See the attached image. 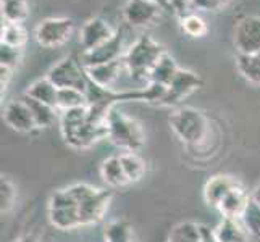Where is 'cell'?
Returning <instances> with one entry per match:
<instances>
[{
    "label": "cell",
    "mask_w": 260,
    "mask_h": 242,
    "mask_svg": "<svg viewBox=\"0 0 260 242\" xmlns=\"http://www.w3.org/2000/svg\"><path fill=\"white\" fill-rule=\"evenodd\" d=\"M60 132L70 147L89 149L95 142L107 139V124L94 121L87 107H79L61 112Z\"/></svg>",
    "instance_id": "6da1fadb"
},
{
    "label": "cell",
    "mask_w": 260,
    "mask_h": 242,
    "mask_svg": "<svg viewBox=\"0 0 260 242\" xmlns=\"http://www.w3.org/2000/svg\"><path fill=\"white\" fill-rule=\"evenodd\" d=\"M165 53L162 44L154 41L150 36H141L133 46L124 52V68L134 81H147L152 68Z\"/></svg>",
    "instance_id": "7a4b0ae2"
},
{
    "label": "cell",
    "mask_w": 260,
    "mask_h": 242,
    "mask_svg": "<svg viewBox=\"0 0 260 242\" xmlns=\"http://www.w3.org/2000/svg\"><path fill=\"white\" fill-rule=\"evenodd\" d=\"M107 139L126 152H136L144 146L146 134L139 121L113 107L107 116Z\"/></svg>",
    "instance_id": "3957f363"
},
{
    "label": "cell",
    "mask_w": 260,
    "mask_h": 242,
    "mask_svg": "<svg viewBox=\"0 0 260 242\" xmlns=\"http://www.w3.org/2000/svg\"><path fill=\"white\" fill-rule=\"evenodd\" d=\"M67 189L75 197L79 205V217H81V226L95 225L101 221L107 209H109L112 200V192L97 189V187L86 184V183H76L71 184Z\"/></svg>",
    "instance_id": "277c9868"
},
{
    "label": "cell",
    "mask_w": 260,
    "mask_h": 242,
    "mask_svg": "<svg viewBox=\"0 0 260 242\" xmlns=\"http://www.w3.org/2000/svg\"><path fill=\"white\" fill-rule=\"evenodd\" d=\"M170 126L178 139L187 146H197L204 142L209 131L205 115L192 107H183V109L175 110L170 116Z\"/></svg>",
    "instance_id": "5b68a950"
},
{
    "label": "cell",
    "mask_w": 260,
    "mask_h": 242,
    "mask_svg": "<svg viewBox=\"0 0 260 242\" xmlns=\"http://www.w3.org/2000/svg\"><path fill=\"white\" fill-rule=\"evenodd\" d=\"M49 220L52 226L61 231H70L81 226L79 205L68 189H60L50 195Z\"/></svg>",
    "instance_id": "8992f818"
},
{
    "label": "cell",
    "mask_w": 260,
    "mask_h": 242,
    "mask_svg": "<svg viewBox=\"0 0 260 242\" xmlns=\"http://www.w3.org/2000/svg\"><path fill=\"white\" fill-rule=\"evenodd\" d=\"M47 78L58 89H78L81 92H87L91 81L87 78L86 68L81 65L79 58L65 57L55 66H52Z\"/></svg>",
    "instance_id": "52a82bcc"
},
{
    "label": "cell",
    "mask_w": 260,
    "mask_h": 242,
    "mask_svg": "<svg viewBox=\"0 0 260 242\" xmlns=\"http://www.w3.org/2000/svg\"><path fill=\"white\" fill-rule=\"evenodd\" d=\"M75 32V21L71 18H47L42 20L34 31V38L42 47H58L71 39Z\"/></svg>",
    "instance_id": "ba28073f"
},
{
    "label": "cell",
    "mask_w": 260,
    "mask_h": 242,
    "mask_svg": "<svg viewBox=\"0 0 260 242\" xmlns=\"http://www.w3.org/2000/svg\"><path fill=\"white\" fill-rule=\"evenodd\" d=\"M123 42H124V31L120 28L116 29L115 36L107 42H104L102 46H99L92 50L81 52L79 61L84 68H92L97 65L110 63V61L123 58Z\"/></svg>",
    "instance_id": "9c48e42d"
},
{
    "label": "cell",
    "mask_w": 260,
    "mask_h": 242,
    "mask_svg": "<svg viewBox=\"0 0 260 242\" xmlns=\"http://www.w3.org/2000/svg\"><path fill=\"white\" fill-rule=\"evenodd\" d=\"M235 47L243 55L260 52V16L249 15L238 21L235 28Z\"/></svg>",
    "instance_id": "30bf717a"
},
{
    "label": "cell",
    "mask_w": 260,
    "mask_h": 242,
    "mask_svg": "<svg viewBox=\"0 0 260 242\" xmlns=\"http://www.w3.org/2000/svg\"><path fill=\"white\" fill-rule=\"evenodd\" d=\"M164 8L152 0H126L123 7V18L133 28H146L154 24Z\"/></svg>",
    "instance_id": "8fae6325"
},
{
    "label": "cell",
    "mask_w": 260,
    "mask_h": 242,
    "mask_svg": "<svg viewBox=\"0 0 260 242\" xmlns=\"http://www.w3.org/2000/svg\"><path fill=\"white\" fill-rule=\"evenodd\" d=\"M202 84H204V81L201 79L199 75H196L191 70L179 68V71L172 81V84L168 86V91H167L164 102L160 105H164V107L178 105L181 100H184L187 95H191L194 91L202 87Z\"/></svg>",
    "instance_id": "7c38bea8"
},
{
    "label": "cell",
    "mask_w": 260,
    "mask_h": 242,
    "mask_svg": "<svg viewBox=\"0 0 260 242\" xmlns=\"http://www.w3.org/2000/svg\"><path fill=\"white\" fill-rule=\"evenodd\" d=\"M116 31L110 26V23L104 20L101 16H95L87 20L81 31H79V44H81L83 52L92 50L99 46H102L104 42L112 39Z\"/></svg>",
    "instance_id": "4fadbf2b"
},
{
    "label": "cell",
    "mask_w": 260,
    "mask_h": 242,
    "mask_svg": "<svg viewBox=\"0 0 260 242\" xmlns=\"http://www.w3.org/2000/svg\"><path fill=\"white\" fill-rule=\"evenodd\" d=\"M4 121L10 126L12 129L18 132H31L38 128V124L34 121V116L29 110L28 103L23 98L18 100H12L5 105L4 110Z\"/></svg>",
    "instance_id": "5bb4252c"
},
{
    "label": "cell",
    "mask_w": 260,
    "mask_h": 242,
    "mask_svg": "<svg viewBox=\"0 0 260 242\" xmlns=\"http://www.w3.org/2000/svg\"><path fill=\"white\" fill-rule=\"evenodd\" d=\"M124 68V61L123 58L110 61V63H104V65H97L92 68H86L87 78L92 84L102 87V89H109V91H113V86L116 81L120 79L121 73Z\"/></svg>",
    "instance_id": "9a60e30c"
},
{
    "label": "cell",
    "mask_w": 260,
    "mask_h": 242,
    "mask_svg": "<svg viewBox=\"0 0 260 242\" xmlns=\"http://www.w3.org/2000/svg\"><path fill=\"white\" fill-rule=\"evenodd\" d=\"M238 186H239L238 181H235L231 176L217 175V176L210 178L207 181V184H205L204 199L209 205H212V207H218L220 202Z\"/></svg>",
    "instance_id": "2e32d148"
},
{
    "label": "cell",
    "mask_w": 260,
    "mask_h": 242,
    "mask_svg": "<svg viewBox=\"0 0 260 242\" xmlns=\"http://www.w3.org/2000/svg\"><path fill=\"white\" fill-rule=\"evenodd\" d=\"M250 197L241 186L235 187L225 199H223L218 205V212L223 215V218H238L241 220L243 213L247 207Z\"/></svg>",
    "instance_id": "e0dca14e"
},
{
    "label": "cell",
    "mask_w": 260,
    "mask_h": 242,
    "mask_svg": "<svg viewBox=\"0 0 260 242\" xmlns=\"http://www.w3.org/2000/svg\"><path fill=\"white\" fill-rule=\"evenodd\" d=\"M218 242H247L249 231L238 218H223L213 229Z\"/></svg>",
    "instance_id": "ac0fdd59"
},
{
    "label": "cell",
    "mask_w": 260,
    "mask_h": 242,
    "mask_svg": "<svg viewBox=\"0 0 260 242\" xmlns=\"http://www.w3.org/2000/svg\"><path fill=\"white\" fill-rule=\"evenodd\" d=\"M24 95H28L34 100H39L42 103H47L50 107H55L58 102V87L52 83L49 78H41L28 87Z\"/></svg>",
    "instance_id": "d6986e66"
},
{
    "label": "cell",
    "mask_w": 260,
    "mask_h": 242,
    "mask_svg": "<svg viewBox=\"0 0 260 242\" xmlns=\"http://www.w3.org/2000/svg\"><path fill=\"white\" fill-rule=\"evenodd\" d=\"M178 71H179V66L176 65L175 58L165 52L155 63V66L152 68L150 75H149V83H157V84H162V86L168 87L172 84V81L176 76Z\"/></svg>",
    "instance_id": "ffe728a7"
},
{
    "label": "cell",
    "mask_w": 260,
    "mask_h": 242,
    "mask_svg": "<svg viewBox=\"0 0 260 242\" xmlns=\"http://www.w3.org/2000/svg\"><path fill=\"white\" fill-rule=\"evenodd\" d=\"M101 176L112 187H121L129 183L126 173L123 169L120 157H109L107 160H104L101 165Z\"/></svg>",
    "instance_id": "44dd1931"
},
{
    "label": "cell",
    "mask_w": 260,
    "mask_h": 242,
    "mask_svg": "<svg viewBox=\"0 0 260 242\" xmlns=\"http://www.w3.org/2000/svg\"><path fill=\"white\" fill-rule=\"evenodd\" d=\"M0 10L5 23L23 24L29 16V4L28 0H0Z\"/></svg>",
    "instance_id": "7402d4cb"
},
{
    "label": "cell",
    "mask_w": 260,
    "mask_h": 242,
    "mask_svg": "<svg viewBox=\"0 0 260 242\" xmlns=\"http://www.w3.org/2000/svg\"><path fill=\"white\" fill-rule=\"evenodd\" d=\"M236 68L239 71V75L246 81L260 86V52L249 53V55L238 53Z\"/></svg>",
    "instance_id": "603a6c76"
},
{
    "label": "cell",
    "mask_w": 260,
    "mask_h": 242,
    "mask_svg": "<svg viewBox=\"0 0 260 242\" xmlns=\"http://www.w3.org/2000/svg\"><path fill=\"white\" fill-rule=\"evenodd\" d=\"M23 100L28 103L29 110L34 116V121L38 124V128H49L52 126V123L57 118V110L55 107H50L47 103H42L39 100H34V98L23 95Z\"/></svg>",
    "instance_id": "cb8c5ba5"
},
{
    "label": "cell",
    "mask_w": 260,
    "mask_h": 242,
    "mask_svg": "<svg viewBox=\"0 0 260 242\" xmlns=\"http://www.w3.org/2000/svg\"><path fill=\"white\" fill-rule=\"evenodd\" d=\"M202 231L201 225L192 221H183L170 231L167 242H201Z\"/></svg>",
    "instance_id": "d4e9b609"
},
{
    "label": "cell",
    "mask_w": 260,
    "mask_h": 242,
    "mask_svg": "<svg viewBox=\"0 0 260 242\" xmlns=\"http://www.w3.org/2000/svg\"><path fill=\"white\" fill-rule=\"evenodd\" d=\"M120 160H121L123 169H124V173H126L129 183H138L139 179L144 176L146 165L138 154H134V152H124V154L120 155Z\"/></svg>",
    "instance_id": "484cf974"
},
{
    "label": "cell",
    "mask_w": 260,
    "mask_h": 242,
    "mask_svg": "<svg viewBox=\"0 0 260 242\" xmlns=\"http://www.w3.org/2000/svg\"><path fill=\"white\" fill-rule=\"evenodd\" d=\"M2 38H0V44H5V46L16 47V49H23V46L28 41V34H26L23 24H16V23H4L2 24Z\"/></svg>",
    "instance_id": "4316f807"
},
{
    "label": "cell",
    "mask_w": 260,
    "mask_h": 242,
    "mask_svg": "<svg viewBox=\"0 0 260 242\" xmlns=\"http://www.w3.org/2000/svg\"><path fill=\"white\" fill-rule=\"evenodd\" d=\"M104 237L105 242H133V231L124 220H113L105 225Z\"/></svg>",
    "instance_id": "83f0119b"
},
{
    "label": "cell",
    "mask_w": 260,
    "mask_h": 242,
    "mask_svg": "<svg viewBox=\"0 0 260 242\" xmlns=\"http://www.w3.org/2000/svg\"><path fill=\"white\" fill-rule=\"evenodd\" d=\"M79 107H87V95L78 89H58V110H71L79 109Z\"/></svg>",
    "instance_id": "f1b7e54d"
},
{
    "label": "cell",
    "mask_w": 260,
    "mask_h": 242,
    "mask_svg": "<svg viewBox=\"0 0 260 242\" xmlns=\"http://www.w3.org/2000/svg\"><path fill=\"white\" fill-rule=\"evenodd\" d=\"M241 221L244 223L246 229L250 234L260 237V202L254 195L249 199V203L243 213V217H241Z\"/></svg>",
    "instance_id": "f546056e"
},
{
    "label": "cell",
    "mask_w": 260,
    "mask_h": 242,
    "mask_svg": "<svg viewBox=\"0 0 260 242\" xmlns=\"http://www.w3.org/2000/svg\"><path fill=\"white\" fill-rule=\"evenodd\" d=\"M179 23H181L183 32L186 36H189V38H204L209 29L207 23H205L197 13H187L181 16L179 18Z\"/></svg>",
    "instance_id": "4dcf8cb0"
},
{
    "label": "cell",
    "mask_w": 260,
    "mask_h": 242,
    "mask_svg": "<svg viewBox=\"0 0 260 242\" xmlns=\"http://www.w3.org/2000/svg\"><path fill=\"white\" fill-rule=\"evenodd\" d=\"M231 0H189L187 13L194 12H218L225 8Z\"/></svg>",
    "instance_id": "1f68e13d"
},
{
    "label": "cell",
    "mask_w": 260,
    "mask_h": 242,
    "mask_svg": "<svg viewBox=\"0 0 260 242\" xmlns=\"http://www.w3.org/2000/svg\"><path fill=\"white\" fill-rule=\"evenodd\" d=\"M15 197H16V191L13 183L7 176H2V181H0V205H2V213H7L12 209Z\"/></svg>",
    "instance_id": "d6a6232c"
},
{
    "label": "cell",
    "mask_w": 260,
    "mask_h": 242,
    "mask_svg": "<svg viewBox=\"0 0 260 242\" xmlns=\"http://www.w3.org/2000/svg\"><path fill=\"white\" fill-rule=\"evenodd\" d=\"M20 60H21V49L0 44V65L15 70Z\"/></svg>",
    "instance_id": "836d02e7"
},
{
    "label": "cell",
    "mask_w": 260,
    "mask_h": 242,
    "mask_svg": "<svg viewBox=\"0 0 260 242\" xmlns=\"http://www.w3.org/2000/svg\"><path fill=\"white\" fill-rule=\"evenodd\" d=\"M170 4H172L173 13L178 15L179 18L187 15V4H189V0H170Z\"/></svg>",
    "instance_id": "e575fe53"
},
{
    "label": "cell",
    "mask_w": 260,
    "mask_h": 242,
    "mask_svg": "<svg viewBox=\"0 0 260 242\" xmlns=\"http://www.w3.org/2000/svg\"><path fill=\"white\" fill-rule=\"evenodd\" d=\"M12 73H13V70H12V68H7V66H2V65H0V86H2V92L7 89L8 83H10Z\"/></svg>",
    "instance_id": "d590c367"
},
{
    "label": "cell",
    "mask_w": 260,
    "mask_h": 242,
    "mask_svg": "<svg viewBox=\"0 0 260 242\" xmlns=\"http://www.w3.org/2000/svg\"><path fill=\"white\" fill-rule=\"evenodd\" d=\"M201 231H202V240L201 242H218V239L215 237L213 229H210L209 226L201 225Z\"/></svg>",
    "instance_id": "8d00e7d4"
},
{
    "label": "cell",
    "mask_w": 260,
    "mask_h": 242,
    "mask_svg": "<svg viewBox=\"0 0 260 242\" xmlns=\"http://www.w3.org/2000/svg\"><path fill=\"white\" fill-rule=\"evenodd\" d=\"M152 2L158 4L160 7L164 8L165 12H170V13H173V8H172V4H170V0H152Z\"/></svg>",
    "instance_id": "74e56055"
},
{
    "label": "cell",
    "mask_w": 260,
    "mask_h": 242,
    "mask_svg": "<svg viewBox=\"0 0 260 242\" xmlns=\"http://www.w3.org/2000/svg\"><path fill=\"white\" fill-rule=\"evenodd\" d=\"M16 242H36V237L32 234H28V236H23L21 239H18Z\"/></svg>",
    "instance_id": "f35d334b"
}]
</instances>
